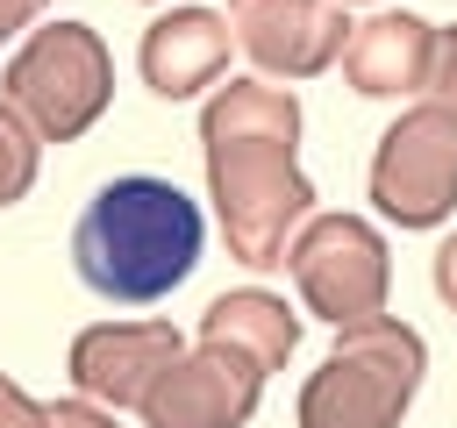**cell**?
Returning <instances> with one entry per match:
<instances>
[{
    "label": "cell",
    "mask_w": 457,
    "mask_h": 428,
    "mask_svg": "<svg viewBox=\"0 0 457 428\" xmlns=\"http://www.w3.org/2000/svg\"><path fill=\"white\" fill-rule=\"evenodd\" d=\"M200 207L171 178H107L71 228V271L114 307H150L179 292L200 264Z\"/></svg>",
    "instance_id": "obj_1"
},
{
    "label": "cell",
    "mask_w": 457,
    "mask_h": 428,
    "mask_svg": "<svg viewBox=\"0 0 457 428\" xmlns=\"http://www.w3.org/2000/svg\"><path fill=\"white\" fill-rule=\"evenodd\" d=\"M421 371H428V342L400 314H371L357 328H336V350L307 371L293 399V421L300 428H400Z\"/></svg>",
    "instance_id": "obj_2"
},
{
    "label": "cell",
    "mask_w": 457,
    "mask_h": 428,
    "mask_svg": "<svg viewBox=\"0 0 457 428\" xmlns=\"http://www.w3.org/2000/svg\"><path fill=\"white\" fill-rule=\"evenodd\" d=\"M0 107L36 143H79L114 107V57L93 21H43L0 71Z\"/></svg>",
    "instance_id": "obj_3"
},
{
    "label": "cell",
    "mask_w": 457,
    "mask_h": 428,
    "mask_svg": "<svg viewBox=\"0 0 457 428\" xmlns=\"http://www.w3.org/2000/svg\"><path fill=\"white\" fill-rule=\"evenodd\" d=\"M207 200L243 271H278L300 221L314 214V178L286 143H207Z\"/></svg>",
    "instance_id": "obj_4"
},
{
    "label": "cell",
    "mask_w": 457,
    "mask_h": 428,
    "mask_svg": "<svg viewBox=\"0 0 457 428\" xmlns=\"http://www.w3.org/2000/svg\"><path fill=\"white\" fill-rule=\"evenodd\" d=\"M286 271L321 328H357L393 300V257L364 214H307L286 250Z\"/></svg>",
    "instance_id": "obj_5"
},
{
    "label": "cell",
    "mask_w": 457,
    "mask_h": 428,
    "mask_svg": "<svg viewBox=\"0 0 457 428\" xmlns=\"http://www.w3.org/2000/svg\"><path fill=\"white\" fill-rule=\"evenodd\" d=\"M371 207L400 228H436L457 214V114L436 100L400 107L371 150Z\"/></svg>",
    "instance_id": "obj_6"
},
{
    "label": "cell",
    "mask_w": 457,
    "mask_h": 428,
    "mask_svg": "<svg viewBox=\"0 0 457 428\" xmlns=\"http://www.w3.org/2000/svg\"><path fill=\"white\" fill-rule=\"evenodd\" d=\"M264 399V371L228 342H186L143 392V428H243Z\"/></svg>",
    "instance_id": "obj_7"
},
{
    "label": "cell",
    "mask_w": 457,
    "mask_h": 428,
    "mask_svg": "<svg viewBox=\"0 0 457 428\" xmlns=\"http://www.w3.org/2000/svg\"><path fill=\"white\" fill-rule=\"evenodd\" d=\"M236 50L264 71V78H314L343 57L350 43V14L343 0H228L221 7Z\"/></svg>",
    "instance_id": "obj_8"
},
{
    "label": "cell",
    "mask_w": 457,
    "mask_h": 428,
    "mask_svg": "<svg viewBox=\"0 0 457 428\" xmlns=\"http://www.w3.org/2000/svg\"><path fill=\"white\" fill-rule=\"evenodd\" d=\"M186 350V335L171 321H93L71 335V385L79 399H100V407H143V392L157 385V371Z\"/></svg>",
    "instance_id": "obj_9"
},
{
    "label": "cell",
    "mask_w": 457,
    "mask_h": 428,
    "mask_svg": "<svg viewBox=\"0 0 457 428\" xmlns=\"http://www.w3.org/2000/svg\"><path fill=\"white\" fill-rule=\"evenodd\" d=\"M228 50H236V36L214 7H164L136 43V71L157 100H193V93L221 86Z\"/></svg>",
    "instance_id": "obj_10"
},
{
    "label": "cell",
    "mask_w": 457,
    "mask_h": 428,
    "mask_svg": "<svg viewBox=\"0 0 457 428\" xmlns=\"http://www.w3.org/2000/svg\"><path fill=\"white\" fill-rule=\"evenodd\" d=\"M428 71H436V29H428L421 14L386 7V14L350 21L343 78H350L364 100H421V93H428Z\"/></svg>",
    "instance_id": "obj_11"
},
{
    "label": "cell",
    "mask_w": 457,
    "mask_h": 428,
    "mask_svg": "<svg viewBox=\"0 0 457 428\" xmlns=\"http://www.w3.org/2000/svg\"><path fill=\"white\" fill-rule=\"evenodd\" d=\"M200 342H228V350H243L257 371H278V364L300 350V314H293L278 292H264V285H236V292L207 300Z\"/></svg>",
    "instance_id": "obj_12"
},
{
    "label": "cell",
    "mask_w": 457,
    "mask_h": 428,
    "mask_svg": "<svg viewBox=\"0 0 457 428\" xmlns=\"http://www.w3.org/2000/svg\"><path fill=\"white\" fill-rule=\"evenodd\" d=\"M200 143H286V150H300V100L271 78H221L200 107Z\"/></svg>",
    "instance_id": "obj_13"
},
{
    "label": "cell",
    "mask_w": 457,
    "mask_h": 428,
    "mask_svg": "<svg viewBox=\"0 0 457 428\" xmlns=\"http://www.w3.org/2000/svg\"><path fill=\"white\" fill-rule=\"evenodd\" d=\"M36 164H43V143L0 107V207H14V200L36 185Z\"/></svg>",
    "instance_id": "obj_14"
},
{
    "label": "cell",
    "mask_w": 457,
    "mask_h": 428,
    "mask_svg": "<svg viewBox=\"0 0 457 428\" xmlns=\"http://www.w3.org/2000/svg\"><path fill=\"white\" fill-rule=\"evenodd\" d=\"M43 428H121V414L71 392V399H43Z\"/></svg>",
    "instance_id": "obj_15"
},
{
    "label": "cell",
    "mask_w": 457,
    "mask_h": 428,
    "mask_svg": "<svg viewBox=\"0 0 457 428\" xmlns=\"http://www.w3.org/2000/svg\"><path fill=\"white\" fill-rule=\"evenodd\" d=\"M428 100L457 114V21L436 29V71H428Z\"/></svg>",
    "instance_id": "obj_16"
},
{
    "label": "cell",
    "mask_w": 457,
    "mask_h": 428,
    "mask_svg": "<svg viewBox=\"0 0 457 428\" xmlns=\"http://www.w3.org/2000/svg\"><path fill=\"white\" fill-rule=\"evenodd\" d=\"M0 428H43V399H29L7 371H0Z\"/></svg>",
    "instance_id": "obj_17"
},
{
    "label": "cell",
    "mask_w": 457,
    "mask_h": 428,
    "mask_svg": "<svg viewBox=\"0 0 457 428\" xmlns=\"http://www.w3.org/2000/svg\"><path fill=\"white\" fill-rule=\"evenodd\" d=\"M428 278H436V300L457 314V235H443V243H436V264H428Z\"/></svg>",
    "instance_id": "obj_18"
},
{
    "label": "cell",
    "mask_w": 457,
    "mask_h": 428,
    "mask_svg": "<svg viewBox=\"0 0 457 428\" xmlns=\"http://www.w3.org/2000/svg\"><path fill=\"white\" fill-rule=\"evenodd\" d=\"M36 7H43V0H0V43H7V36H21V29L36 21Z\"/></svg>",
    "instance_id": "obj_19"
},
{
    "label": "cell",
    "mask_w": 457,
    "mask_h": 428,
    "mask_svg": "<svg viewBox=\"0 0 457 428\" xmlns=\"http://www.w3.org/2000/svg\"><path fill=\"white\" fill-rule=\"evenodd\" d=\"M343 7H350V0H343Z\"/></svg>",
    "instance_id": "obj_20"
}]
</instances>
